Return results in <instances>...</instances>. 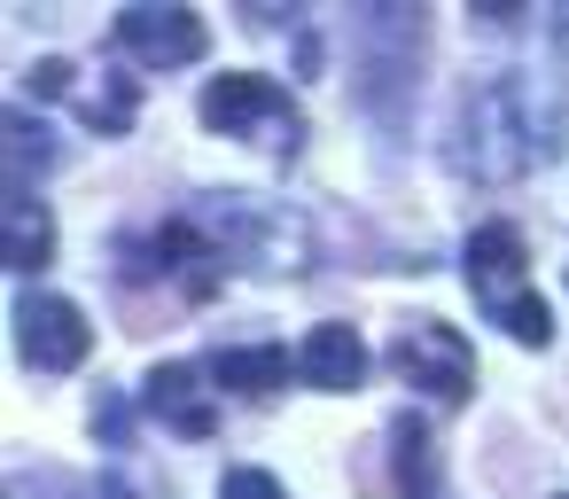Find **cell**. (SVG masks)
<instances>
[{
  "instance_id": "obj_1",
  "label": "cell",
  "mask_w": 569,
  "mask_h": 499,
  "mask_svg": "<svg viewBox=\"0 0 569 499\" xmlns=\"http://www.w3.org/2000/svg\"><path fill=\"white\" fill-rule=\"evenodd\" d=\"M460 258H468V289H476V305H483L515 343L546 351V343H553V305L530 289V242H522V227L491 219V227L468 234Z\"/></svg>"
},
{
  "instance_id": "obj_2",
  "label": "cell",
  "mask_w": 569,
  "mask_h": 499,
  "mask_svg": "<svg viewBox=\"0 0 569 499\" xmlns=\"http://www.w3.org/2000/svg\"><path fill=\"white\" fill-rule=\"evenodd\" d=\"M390 367L429 398V406H468L476 390V343L452 320H406L390 336Z\"/></svg>"
},
{
  "instance_id": "obj_3",
  "label": "cell",
  "mask_w": 569,
  "mask_h": 499,
  "mask_svg": "<svg viewBox=\"0 0 569 499\" xmlns=\"http://www.w3.org/2000/svg\"><path fill=\"white\" fill-rule=\"evenodd\" d=\"M196 118H203V133H234V141H266V133H289L297 141V102L266 71H219L196 94Z\"/></svg>"
},
{
  "instance_id": "obj_4",
  "label": "cell",
  "mask_w": 569,
  "mask_h": 499,
  "mask_svg": "<svg viewBox=\"0 0 569 499\" xmlns=\"http://www.w3.org/2000/svg\"><path fill=\"white\" fill-rule=\"evenodd\" d=\"M17 351H24V367H40V375H71V367H87V351H94V320H87L71 297H56V289H24V297H17Z\"/></svg>"
},
{
  "instance_id": "obj_5",
  "label": "cell",
  "mask_w": 569,
  "mask_h": 499,
  "mask_svg": "<svg viewBox=\"0 0 569 499\" xmlns=\"http://www.w3.org/2000/svg\"><path fill=\"white\" fill-rule=\"evenodd\" d=\"M110 48L133 56L141 71H180V63H203L211 56V24L196 9H126L110 24Z\"/></svg>"
},
{
  "instance_id": "obj_6",
  "label": "cell",
  "mask_w": 569,
  "mask_h": 499,
  "mask_svg": "<svg viewBox=\"0 0 569 499\" xmlns=\"http://www.w3.org/2000/svg\"><path fill=\"white\" fill-rule=\"evenodd\" d=\"M141 406H149L164 429H180V437H211V429H219V413H211V382H203V367H188V359L157 367L149 390H141Z\"/></svg>"
},
{
  "instance_id": "obj_7",
  "label": "cell",
  "mask_w": 569,
  "mask_h": 499,
  "mask_svg": "<svg viewBox=\"0 0 569 499\" xmlns=\"http://www.w3.org/2000/svg\"><path fill=\"white\" fill-rule=\"evenodd\" d=\"M297 375H305L312 390H359V382H367V343H359V328H351V320H320V328L297 343Z\"/></svg>"
},
{
  "instance_id": "obj_8",
  "label": "cell",
  "mask_w": 569,
  "mask_h": 499,
  "mask_svg": "<svg viewBox=\"0 0 569 499\" xmlns=\"http://www.w3.org/2000/svg\"><path fill=\"white\" fill-rule=\"evenodd\" d=\"M289 375H297L289 343H234V351L211 359V390H234V398H266V390H281Z\"/></svg>"
},
{
  "instance_id": "obj_9",
  "label": "cell",
  "mask_w": 569,
  "mask_h": 499,
  "mask_svg": "<svg viewBox=\"0 0 569 499\" xmlns=\"http://www.w3.org/2000/svg\"><path fill=\"white\" fill-rule=\"evenodd\" d=\"M0 250H9L17 273H40L56 258V219L48 203H32V188H9V203H0Z\"/></svg>"
},
{
  "instance_id": "obj_10",
  "label": "cell",
  "mask_w": 569,
  "mask_h": 499,
  "mask_svg": "<svg viewBox=\"0 0 569 499\" xmlns=\"http://www.w3.org/2000/svg\"><path fill=\"white\" fill-rule=\"evenodd\" d=\"M149 250H157V273H180V289H188V297H211V289H219V250H211L188 219L157 227V242H149Z\"/></svg>"
},
{
  "instance_id": "obj_11",
  "label": "cell",
  "mask_w": 569,
  "mask_h": 499,
  "mask_svg": "<svg viewBox=\"0 0 569 499\" xmlns=\"http://www.w3.org/2000/svg\"><path fill=\"white\" fill-rule=\"evenodd\" d=\"M390 445H398V491L413 499V491L429 483V468H437V460H429V429H421L413 413H398V421H390Z\"/></svg>"
},
{
  "instance_id": "obj_12",
  "label": "cell",
  "mask_w": 569,
  "mask_h": 499,
  "mask_svg": "<svg viewBox=\"0 0 569 499\" xmlns=\"http://www.w3.org/2000/svg\"><path fill=\"white\" fill-rule=\"evenodd\" d=\"M219 499H289L273 468H227L219 476Z\"/></svg>"
},
{
  "instance_id": "obj_13",
  "label": "cell",
  "mask_w": 569,
  "mask_h": 499,
  "mask_svg": "<svg viewBox=\"0 0 569 499\" xmlns=\"http://www.w3.org/2000/svg\"><path fill=\"white\" fill-rule=\"evenodd\" d=\"M102 499H133V491H118V483H110V491H102Z\"/></svg>"
},
{
  "instance_id": "obj_14",
  "label": "cell",
  "mask_w": 569,
  "mask_h": 499,
  "mask_svg": "<svg viewBox=\"0 0 569 499\" xmlns=\"http://www.w3.org/2000/svg\"><path fill=\"white\" fill-rule=\"evenodd\" d=\"M561 499H569V491H561Z\"/></svg>"
}]
</instances>
